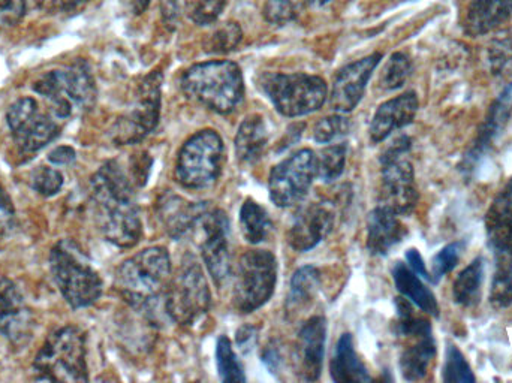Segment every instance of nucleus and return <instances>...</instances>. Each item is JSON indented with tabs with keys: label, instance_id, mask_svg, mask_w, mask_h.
Instances as JSON below:
<instances>
[{
	"label": "nucleus",
	"instance_id": "nucleus-1",
	"mask_svg": "<svg viewBox=\"0 0 512 383\" xmlns=\"http://www.w3.org/2000/svg\"><path fill=\"white\" fill-rule=\"evenodd\" d=\"M95 219L105 240L129 249L143 234L140 210L131 180L116 161L102 165L90 180Z\"/></svg>",
	"mask_w": 512,
	"mask_h": 383
},
{
	"label": "nucleus",
	"instance_id": "nucleus-2",
	"mask_svg": "<svg viewBox=\"0 0 512 383\" xmlns=\"http://www.w3.org/2000/svg\"><path fill=\"white\" fill-rule=\"evenodd\" d=\"M183 92L218 114H230L245 98L242 69L228 60L198 63L183 74Z\"/></svg>",
	"mask_w": 512,
	"mask_h": 383
},
{
	"label": "nucleus",
	"instance_id": "nucleus-3",
	"mask_svg": "<svg viewBox=\"0 0 512 383\" xmlns=\"http://www.w3.org/2000/svg\"><path fill=\"white\" fill-rule=\"evenodd\" d=\"M171 279V258L165 247L141 250L126 259L116 274L122 297L135 309H150L167 289Z\"/></svg>",
	"mask_w": 512,
	"mask_h": 383
},
{
	"label": "nucleus",
	"instance_id": "nucleus-4",
	"mask_svg": "<svg viewBox=\"0 0 512 383\" xmlns=\"http://www.w3.org/2000/svg\"><path fill=\"white\" fill-rule=\"evenodd\" d=\"M50 270L59 291L72 309H86L101 297V277L74 241H59L51 249Z\"/></svg>",
	"mask_w": 512,
	"mask_h": 383
},
{
	"label": "nucleus",
	"instance_id": "nucleus-5",
	"mask_svg": "<svg viewBox=\"0 0 512 383\" xmlns=\"http://www.w3.org/2000/svg\"><path fill=\"white\" fill-rule=\"evenodd\" d=\"M35 381L87 382L86 337L75 327L54 331L33 363Z\"/></svg>",
	"mask_w": 512,
	"mask_h": 383
},
{
	"label": "nucleus",
	"instance_id": "nucleus-6",
	"mask_svg": "<svg viewBox=\"0 0 512 383\" xmlns=\"http://www.w3.org/2000/svg\"><path fill=\"white\" fill-rule=\"evenodd\" d=\"M33 90L50 102L60 119H68L75 110H90L96 101L95 77L84 60L47 72L35 81Z\"/></svg>",
	"mask_w": 512,
	"mask_h": 383
},
{
	"label": "nucleus",
	"instance_id": "nucleus-7",
	"mask_svg": "<svg viewBox=\"0 0 512 383\" xmlns=\"http://www.w3.org/2000/svg\"><path fill=\"white\" fill-rule=\"evenodd\" d=\"M224 162L225 146L221 135L212 129L198 132L180 149L177 182L192 191L212 188L221 176Z\"/></svg>",
	"mask_w": 512,
	"mask_h": 383
},
{
	"label": "nucleus",
	"instance_id": "nucleus-8",
	"mask_svg": "<svg viewBox=\"0 0 512 383\" xmlns=\"http://www.w3.org/2000/svg\"><path fill=\"white\" fill-rule=\"evenodd\" d=\"M209 283L192 255L183 259L165 289V310L180 325L197 324L210 310Z\"/></svg>",
	"mask_w": 512,
	"mask_h": 383
},
{
	"label": "nucleus",
	"instance_id": "nucleus-9",
	"mask_svg": "<svg viewBox=\"0 0 512 383\" xmlns=\"http://www.w3.org/2000/svg\"><path fill=\"white\" fill-rule=\"evenodd\" d=\"M262 93L286 117L315 113L327 101V84L322 78L306 74H262L258 80Z\"/></svg>",
	"mask_w": 512,
	"mask_h": 383
},
{
	"label": "nucleus",
	"instance_id": "nucleus-10",
	"mask_svg": "<svg viewBox=\"0 0 512 383\" xmlns=\"http://www.w3.org/2000/svg\"><path fill=\"white\" fill-rule=\"evenodd\" d=\"M411 140L406 135L397 138L381 156L382 182L379 205L396 214H409L418 202L414 167L406 158L411 150Z\"/></svg>",
	"mask_w": 512,
	"mask_h": 383
},
{
	"label": "nucleus",
	"instance_id": "nucleus-11",
	"mask_svg": "<svg viewBox=\"0 0 512 383\" xmlns=\"http://www.w3.org/2000/svg\"><path fill=\"white\" fill-rule=\"evenodd\" d=\"M277 261L267 250H249L240 258L234 274V307L252 313L270 301L276 288Z\"/></svg>",
	"mask_w": 512,
	"mask_h": 383
},
{
	"label": "nucleus",
	"instance_id": "nucleus-12",
	"mask_svg": "<svg viewBox=\"0 0 512 383\" xmlns=\"http://www.w3.org/2000/svg\"><path fill=\"white\" fill-rule=\"evenodd\" d=\"M6 122L18 149L27 155L44 149L60 135L59 125L32 98L17 99L6 113Z\"/></svg>",
	"mask_w": 512,
	"mask_h": 383
},
{
	"label": "nucleus",
	"instance_id": "nucleus-13",
	"mask_svg": "<svg viewBox=\"0 0 512 383\" xmlns=\"http://www.w3.org/2000/svg\"><path fill=\"white\" fill-rule=\"evenodd\" d=\"M315 177V153L309 149L295 152L271 171L268 180L271 201L282 208L298 204L309 192Z\"/></svg>",
	"mask_w": 512,
	"mask_h": 383
},
{
	"label": "nucleus",
	"instance_id": "nucleus-14",
	"mask_svg": "<svg viewBox=\"0 0 512 383\" xmlns=\"http://www.w3.org/2000/svg\"><path fill=\"white\" fill-rule=\"evenodd\" d=\"M161 83L162 75L156 72L141 83L137 104L128 116L114 126L113 138L116 143H138L158 126L161 117Z\"/></svg>",
	"mask_w": 512,
	"mask_h": 383
},
{
	"label": "nucleus",
	"instance_id": "nucleus-15",
	"mask_svg": "<svg viewBox=\"0 0 512 383\" xmlns=\"http://www.w3.org/2000/svg\"><path fill=\"white\" fill-rule=\"evenodd\" d=\"M201 231V255L209 268L210 277L218 286L231 276L230 222L221 210H207L198 222Z\"/></svg>",
	"mask_w": 512,
	"mask_h": 383
},
{
	"label": "nucleus",
	"instance_id": "nucleus-16",
	"mask_svg": "<svg viewBox=\"0 0 512 383\" xmlns=\"http://www.w3.org/2000/svg\"><path fill=\"white\" fill-rule=\"evenodd\" d=\"M486 231L496 271L512 273V177L487 211Z\"/></svg>",
	"mask_w": 512,
	"mask_h": 383
},
{
	"label": "nucleus",
	"instance_id": "nucleus-17",
	"mask_svg": "<svg viewBox=\"0 0 512 383\" xmlns=\"http://www.w3.org/2000/svg\"><path fill=\"white\" fill-rule=\"evenodd\" d=\"M382 54L375 53L358 62L345 66L337 74L331 90L330 105L337 113H351L360 104L366 92L367 83L376 66L381 62Z\"/></svg>",
	"mask_w": 512,
	"mask_h": 383
},
{
	"label": "nucleus",
	"instance_id": "nucleus-18",
	"mask_svg": "<svg viewBox=\"0 0 512 383\" xmlns=\"http://www.w3.org/2000/svg\"><path fill=\"white\" fill-rule=\"evenodd\" d=\"M33 315L18 286L0 279V334L15 346L26 345L32 337Z\"/></svg>",
	"mask_w": 512,
	"mask_h": 383
},
{
	"label": "nucleus",
	"instance_id": "nucleus-19",
	"mask_svg": "<svg viewBox=\"0 0 512 383\" xmlns=\"http://www.w3.org/2000/svg\"><path fill=\"white\" fill-rule=\"evenodd\" d=\"M327 322L322 316L309 319L295 342V367L301 381H318L324 364Z\"/></svg>",
	"mask_w": 512,
	"mask_h": 383
},
{
	"label": "nucleus",
	"instance_id": "nucleus-20",
	"mask_svg": "<svg viewBox=\"0 0 512 383\" xmlns=\"http://www.w3.org/2000/svg\"><path fill=\"white\" fill-rule=\"evenodd\" d=\"M334 225V210L327 202H313L295 216L289 229V246L297 252H307L318 246Z\"/></svg>",
	"mask_w": 512,
	"mask_h": 383
},
{
	"label": "nucleus",
	"instance_id": "nucleus-21",
	"mask_svg": "<svg viewBox=\"0 0 512 383\" xmlns=\"http://www.w3.org/2000/svg\"><path fill=\"white\" fill-rule=\"evenodd\" d=\"M512 116V84L498 96L492 107L487 111L486 119L478 131L477 140L469 150L465 158L466 173L474 170L475 165L480 164L481 159L487 155L495 146L496 141L501 138L510 123Z\"/></svg>",
	"mask_w": 512,
	"mask_h": 383
},
{
	"label": "nucleus",
	"instance_id": "nucleus-22",
	"mask_svg": "<svg viewBox=\"0 0 512 383\" xmlns=\"http://www.w3.org/2000/svg\"><path fill=\"white\" fill-rule=\"evenodd\" d=\"M418 108H420V102L414 92L403 93L397 98L384 102L370 123V140L373 143H381L393 132L411 125L417 116Z\"/></svg>",
	"mask_w": 512,
	"mask_h": 383
},
{
	"label": "nucleus",
	"instance_id": "nucleus-23",
	"mask_svg": "<svg viewBox=\"0 0 512 383\" xmlns=\"http://www.w3.org/2000/svg\"><path fill=\"white\" fill-rule=\"evenodd\" d=\"M207 210L206 204L189 202L182 196L167 193L159 199L158 217L170 237L180 240L197 229L198 222Z\"/></svg>",
	"mask_w": 512,
	"mask_h": 383
},
{
	"label": "nucleus",
	"instance_id": "nucleus-24",
	"mask_svg": "<svg viewBox=\"0 0 512 383\" xmlns=\"http://www.w3.org/2000/svg\"><path fill=\"white\" fill-rule=\"evenodd\" d=\"M406 228L399 214L378 205L367 219V249L372 255L385 256L403 240Z\"/></svg>",
	"mask_w": 512,
	"mask_h": 383
},
{
	"label": "nucleus",
	"instance_id": "nucleus-25",
	"mask_svg": "<svg viewBox=\"0 0 512 383\" xmlns=\"http://www.w3.org/2000/svg\"><path fill=\"white\" fill-rule=\"evenodd\" d=\"M227 3L228 0H161L162 17L171 29L185 15L198 26H209L221 17Z\"/></svg>",
	"mask_w": 512,
	"mask_h": 383
},
{
	"label": "nucleus",
	"instance_id": "nucleus-26",
	"mask_svg": "<svg viewBox=\"0 0 512 383\" xmlns=\"http://www.w3.org/2000/svg\"><path fill=\"white\" fill-rule=\"evenodd\" d=\"M512 15V0H472L465 20V32L483 36L504 24Z\"/></svg>",
	"mask_w": 512,
	"mask_h": 383
},
{
	"label": "nucleus",
	"instance_id": "nucleus-27",
	"mask_svg": "<svg viewBox=\"0 0 512 383\" xmlns=\"http://www.w3.org/2000/svg\"><path fill=\"white\" fill-rule=\"evenodd\" d=\"M331 378L334 382H370L369 372L366 366L358 358L354 348V340L351 334H343L334 349L333 360L330 366Z\"/></svg>",
	"mask_w": 512,
	"mask_h": 383
},
{
	"label": "nucleus",
	"instance_id": "nucleus-28",
	"mask_svg": "<svg viewBox=\"0 0 512 383\" xmlns=\"http://www.w3.org/2000/svg\"><path fill=\"white\" fill-rule=\"evenodd\" d=\"M393 279L397 291L403 297L408 298L411 303H414L418 309L423 310L427 315L439 318V304L435 295L429 288H426V285L421 282V277L417 276L408 265L397 262L393 268Z\"/></svg>",
	"mask_w": 512,
	"mask_h": 383
},
{
	"label": "nucleus",
	"instance_id": "nucleus-29",
	"mask_svg": "<svg viewBox=\"0 0 512 383\" xmlns=\"http://www.w3.org/2000/svg\"><path fill=\"white\" fill-rule=\"evenodd\" d=\"M415 342L403 349L400 355V372L409 382L421 381L429 373L430 364L436 357V343L433 334L411 337Z\"/></svg>",
	"mask_w": 512,
	"mask_h": 383
},
{
	"label": "nucleus",
	"instance_id": "nucleus-30",
	"mask_svg": "<svg viewBox=\"0 0 512 383\" xmlns=\"http://www.w3.org/2000/svg\"><path fill=\"white\" fill-rule=\"evenodd\" d=\"M268 135L264 120L258 114L246 117L237 131L236 155L242 164H254L267 147Z\"/></svg>",
	"mask_w": 512,
	"mask_h": 383
},
{
	"label": "nucleus",
	"instance_id": "nucleus-31",
	"mask_svg": "<svg viewBox=\"0 0 512 383\" xmlns=\"http://www.w3.org/2000/svg\"><path fill=\"white\" fill-rule=\"evenodd\" d=\"M484 285V259L475 258L454 280L453 298L459 306L474 307L480 303Z\"/></svg>",
	"mask_w": 512,
	"mask_h": 383
},
{
	"label": "nucleus",
	"instance_id": "nucleus-32",
	"mask_svg": "<svg viewBox=\"0 0 512 383\" xmlns=\"http://www.w3.org/2000/svg\"><path fill=\"white\" fill-rule=\"evenodd\" d=\"M240 228L248 243L259 244L268 237L273 223L262 205L248 199L240 208Z\"/></svg>",
	"mask_w": 512,
	"mask_h": 383
},
{
	"label": "nucleus",
	"instance_id": "nucleus-33",
	"mask_svg": "<svg viewBox=\"0 0 512 383\" xmlns=\"http://www.w3.org/2000/svg\"><path fill=\"white\" fill-rule=\"evenodd\" d=\"M319 286H321V273L318 268L306 265L295 271L289 286V309H298L309 304L318 294Z\"/></svg>",
	"mask_w": 512,
	"mask_h": 383
},
{
	"label": "nucleus",
	"instance_id": "nucleus-34",
	"mask_svg": "<svg viewBox=\"0 0 512 383\" xmlns=\"http://www.w3.org/2000/svg\"><path fill=\"white\" fill-rule=\"evenodd\" d=\"M345 165V144L328 147V149L322 150L319 156H316V176L324 183L334 182L342 176Z\"/></svg>",
	"mask_w": 512,
	"mask_h": 383
},
{
	"label": "nucleus",
	"instance_id": "nucleus-35",
	"mask_svg": "<svg viewBox=\"0 0 512 383\" xmlns=\"http://www.w3.org/2000/svg\"><path fill=\"white\" fill-rule=\"evenodd\" d=\"M216 360H218L219 378L222 382H245V370L234 352L228 337L222 336L218 340L216 348Z\"/></svg>",
	"mask_w": 512,
	"mask_h": 383
},
{
	"label": "nucleus",
	"instance_id": "nucleus-36",
	"mask_svg": "<svg viewBox=\"0 0 512 383\" xmlns=\"http://www.w3.org/2000/svg\"><path fill=\"white\" fill-rule=\"evenodd\" d=\"M242 38L243 32L239 24L228 21L210 33L209 38L204 42V48L207 53H230V51L236 50L237 45L242 42Z\"/></svg>",
	"mask_w": 512,
	"mask_h": 383
},
{
	"label": "nucleus",
	"instance_id": "nucleus-37",
	"mask_svg": "<svg viewBox=\"0 0 512 383\" xmlns=\"http://www.w3.org/2000/svg\"><path fill=\"white\" fill-rule=\"evenodd\" d=\"M442 381L447 383L475 382L474 372H472L471 366L466 361L465 355L462 354V351L457 346H448Z\"/></svg>",
	"mask_w": 512,
	"mask_h": 383
},
{
	"label": "nucleus",
	"instance_id": "nucleus-38",
	"mask_svg": "<svg viewBox=\"0 0 512 383\" xmlns=\"http://www.w3.org/2000/svg\"><path fill=\"white\" fill-rule=\"evenodd\" d=\"M412 72L411 59L405 53H394L381 75V86L385 90H397L405 86Z\"/></svg>",
	"mask_w": 512,
	"mask_h": 383
},
{
	"label": "nucleus",
	"instance_id": "nucleus-39",
	"mask_svg": "<svg viewBox=\"0 0 512 383\" xmlns=\"http://www.w3.org/2000/svg\"><path fill=\"white\" fill-rule=\"evenodd\" d=\"M465 247V241H454V243L447 244L444 249L436 253L432 261V271H430L432 283H438L442 277L447 276L459 265Z\"/></svg>",
	"mask_w": 512,
	"mask_h": 383
},
{
	"label": "nucleus",
	"instance_id": "nucleus-40",
	"mask_svg": "<svg viewBox=\"0 0 512 383\" xmlns=\"http://www.w3.org/2000/svg\"><path fill=\"white\" fill-rule=\"evenodd\" d=\"M349 129H351L349 120L340 116V114H336V116L325 117V119L316 123L313 138H315L316 143L330 144L348 135Z\"/></svg>",
	"mask_w": 512,
	"mask_h": 383
},
{
	"label": "nucleus",
	"instance_id": "nucleus-41",
	"mask_svg": "<svg viewBox=\"0 0 512 383\" xmlns=\"http://www.w3.org/2000/svg\"><path fill=\"white\" fill-rule=\"evenodd\" d=\"M33 191L42 196H54L62 191L63 176L59 170L51 167H39L30 176Z\"/></svg>",
	"mask_w": 512,
	"mask_h": 383
},
{
	"label": "nucleus",
	"instance_id": "nucleus-42",
	"mask_svg": "<svg viewBox=\"0 0 512 383\" xmlns=\"http://www.w3.org/2000/svg\"><path fill=\"white\" fill-rule=\"evenodd\" d=\"M489 65L493 75H502L512 65V39L510 35H499L489 47Z\"/></svg>",
	"mask_w": 512,
	"mask_h": 383
},
{
	"label": "nucleus",
	"instance_id": "nucleus-43",
	"mask_svg": "<svg viewBox=\"0 0 512 383\" xmlns=\"http://www.w3.org/2000/svg\"><path fill=\"white\" fill-rule=\"evenodd\" d=\"M490 301L496 309H507L512 304V273L511 271H496L493 277Z\"/></svg>",
	"mask_w": 512,
	"mask_h": 383
},
{
	"label": "nucleus",
	"instance_id": "nucleus-44",
	"mask_svg": "<svg viewBox=\"0 0 512 383\" xmlns=\"http://www.w3.org/2000/svg\"><path fill=\"white\" fill-rule=\"evenodd\" d=\"M295 5L292 0H268L264 6V17L274 26H285L295 18Z\"/></svg>",
	"mask_w": 512,
	"mask_h": 383
},
{
	"label": "nucleus",
	"instance_id": "nucleus-45",
	"mask_svg": "<svg viewBox=\"0 0 512 383\" xmlns=\"http://www.w3.org/2000/svg\"><path fill=\"white\" fill-rule=\"evenodd\" d=\"M90 0H35L36 6L48 14H72L81 11Z\"/></svg>",
	"mask_w": 512,
	"mask_h": 383
},
{
	"label": "nucleus",
	"instance_id": "nucleus-46",
	"mask_svg": "<svg viewBox=\"0 0 512 383\" xmlns=\"http://www.w3.org/2000/svg\"><path fill=\"white\" fill-rule=\"evenodd\" d=\"M26 14V0H0V24L15 26Z\"/></svg>",
	"mask_w": 512,
	"mask_h": 383
},
{
	"label": "nucleus",
	"instance_id": "nucleus-47",
	"mask_svg": "<svg viewBox=\"0 0 512 383\" xmlns=\"http://www.w3.org/2000/svg\"><path fill=\"white\" fill-rule=\"evenodd\" d=\"M17 225L14 205L5 189L0 186V235L9 234Z\"/></svg>",
	"mask_w": 512,
	"mask_h": 383
},
{
	"label": "nucleus",
	"instance_id": "nucleus-48",
	"mask_svg": "<svg viewBox=\"0 0 512 383\" xmlns=\"http://www.w3.org/2000/svg\"><path fill=\"white\" fill-rule=\"evenodd\" d=\"M406 261H408V267L417 276L423 277L427 282H432V276H430L429 270H427L426 264H424L423 256H421L417 249H409L406 252Z\"/></svg>",
	"mask_w": 512,
	"mask_h": 383
},
{
	"label": "nucleus",
	"instance_id": "nucleus-49",
	"mask_svg": "<svg viewBox=\"0 0 512 383\" xmlns=\"http://www.w3.org/2000/svg\"><path fill=\"white\" fill-rule=\"evenodd\" d=\"M75 159H77V153L69 146L57 147V149H54L53 152H50V155H48V161L56 165V167L74 164Z\"/></svg>",
	"mask_w": 512,
	"mask_h": 383
},
{
	"label": "nucleus",
	"instance_id": "nucleus-50",
	"mask_svg": "<svg viewBox=\"0 0 512 383\" xmlns=\"http://www.w3.org/2000/svg\"><path fill=\"white\" fill-rule=\"evenodd\" d=\"M237 345L242 349H251L249 346L254 345L256 340V330L251 325L240 328L236 334Z\"/></svg>",
	"mask_w": 512,
	"mask_h": 383
},
{
	"label": "nucleus",
	"instance_id": "nucleus-51",
	"mask_svg": "<svg viewBox=\"0 0 512 383\" xmlns=\"http://www.w3.org/2000/svg\"><path fill=\"white\" fill-rule=\"evenodd\" d=\"M123 9L131 15H141L149 8L150 0H120Z\"/></svg>",
	"mask_w": 512,
	"mask_h": 383
},
{
	"label": "nucleus",
	"instance_id": "nucleus-52",
	"mask_svg": "<svg viewBox=\"0 0 512 383\" xmlns=\"http://www.w3.org/2000/svg\"><path fill=\"white\" fill-rule=\"evenodd\" d=\"M264 363L267 364V367H270L273 370V373H276L277 370L282 366V357H280V352L277 351L276 348L270 346V348L265 349L264 355Z\"/></svg>",
	"mask_w": 512,
	"mask_h": 383
},
{
	"label": "nucleus",
	"instance_id": "nucleus-53",
	"mask_svg": "<svg viewBox=\"0 0 512 383\" xmlns=\"http://www.w3.org/2000/svg\"><path fill=\"white\" fill-rule=\"evenodd\" d=\"M303 2L312 6H324L327 5V3H330L331 0H303Z\"/></svg>",
	"mask_w": 512,
	"mask_h": 383
}]
</instances>
